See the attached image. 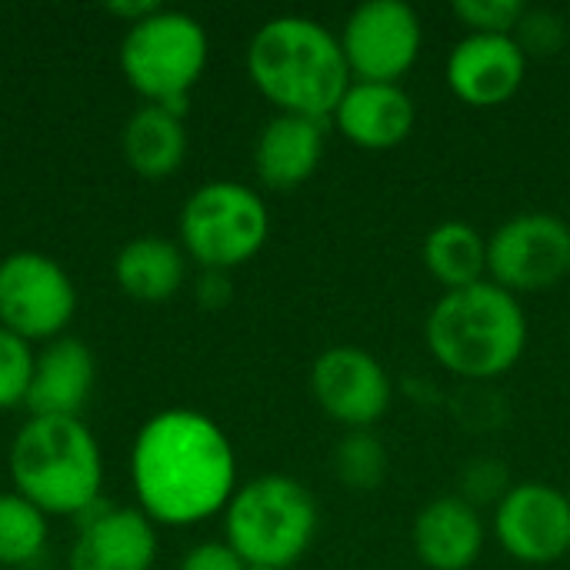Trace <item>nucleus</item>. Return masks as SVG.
<instances>
[{
	"label": "nucleus",
	"instance_id": "obj_1",
	"mask_svg": "<svg viewBox=\"0 0 570 570\" xmlns=\"http://www.w3.org/2000/svg\"><path fill=\"white\" fill-rule=\"evenodd\" d=\"M134 508L157 528H194L230 504L237 484V454L227 431L194 407H164L150 414L127 458Z\"/></svg>",
	"mask_w": 570,
	"mask_h": 570
},
{
	"label": "nucleus",
	"instance_id": "obj_2",
	"mask_svg": "<svg viewBox=\"0 0 570 570\" xmlns=\"http://www.w3.org/2000/svg\"><path fill=\"white\" fill-rule=\"evenodd\" d=\"M247 73L277 114L314 120H327L351 87L341 37L301 13L271 17L254 30L247 43Z\"/></svg>",
	"mask_w": 570,
	"mask_h": 570
},
{
	"label": "nucleus",
	"instance_id": "obj_3",
	"mask_svg": "<svg viewBox=\"0 0 570 570\" xmlns=\"http://www.w3.org/2000/svg\"><path fill=\"white\" fill-rule=\"evenodd\" d=\"M10 491L40 514L80 521L104 498V454L83 417H27L7 451Z\"/></svg>",
	"mask_w": 570,
	"mask_h": 570
},
{
	"label": "nucleus",
	"instance_id": "obj_4",
	"mask_svg": "<svg viewBox=\"0 0 570 570\" xmlns=\"http://www.w3.org/2000/svg\"><path fill=\"white\" fill-rule=\"evenodd\" d=\"M434 361L464 381H494L508 374L528 347V317L521 301L494 281L444 291L424 324Z\"/></svg>",
	"mask_w": 570,
	"mask_h": 570
},
{
	"label": "nucleus",
	"instance_id": "obj_5",
	"mask_svg": "<svg viewBox=\"0 0 570 570\" xmlns=\"http://www.w3.org/2000/svg\"><path fill=\"white\" fill-rule=\"evenodd\" d=\"M317 501L291 474L244 481L224 508V541L247 568L291 570L317 534Z\"/></svg>",
	"mask_w": 570,
	"mask_h": 570
},
{
	"label": "nucleus",
	"instance_id": "obj_6",
	"mask_svg": "<svg viewBox=\"0 0 570 570\" xmlns=\"http://www.w3.org/2000/svg\"><path fill=\"white\" fill-rule=\"evenodd\" d=\"M210 60L204 23L187 10L160 7L120 37L117 63L127 87L154 107L187 117L190 90L200 83Z\"/></svg>",
	"mask_w": 570,
	"mask_h": 570
},
{
	"label": "nucleus",
	"instance_id": "obj_7",
	"mask_svg": "<svg viewBox=\"0 0 570 570\" xmlns=\"http://www.w3.org/2000/svg\"><path fill=\"white\" fill-rule=\"evenodd\" d=\"M271 234L264 197L240 180H207L180 207L177 244L200 271H234L254 261Z\"/></svg>",
	"mask_w": 570,
	"mask_h": 570
},
{
	"label": "nucleus",
	"instance_id": "obj_8",
	"mask_svg": "<svg viewBox=\"0 0 570 570\" xmlns=\"http://www.w3.org/2000/svg\"><path fill=\"white\" fill-rule=\"evenodd\" d=\"M77 307V284L57 257L13 250L0 261V327L30 347L63 337Z\"/></svg>",
	"mask_w": 570,
	"mask_h": 570
},
{
	"label": "nucleus",
	"instance_id": "obj_9",
	"mask_svg": "<svg viewBox=\"0 0 570 570\" xmlns=\"http://www.w3.org/2000/svg\"><path fill=\"white\" fill-rule=\"evenodd\" d=\"M488 274L504 291L534 294L570 274V224L548 210H524L488 237Z\"/></svg>",
	"mask_w": 570,
	"mask_h": 570
},
{
	"label": "nucleus",
	"instance_id": "obj_10",
	"mask_svg": "<svg viewBox=\"0 0 570 570\" xmlns=\"http://www.w3.org/2000/svg\"><path fill=\"white\" fill-rule=\"evenodd\" d=\"M424 27L404 0H367L344 20L341 47L351 77L374 83H397L421 57Z\"/></svg>",
	"mask_w": 570,
	"mask_h": 570
},
{
	"label": "nucleus",
	"instance_id": "obj_11",
	"mask_svg": "<svg viewBox=\"0 0 570 570\" xmlns=\"http://www.w3.org/2000/svg\"><path fill=\"white\" fill-rule=\"evenodd\" d=\"M317 407L347 431H367L391 407V377L384 364L354 344L327 347L311 367Z\"/></svg>",
	"mask_w": 570,
	"mask_h": 570
},
{
	"label": "nucleus",
	"instance_id": "obj_12",
	"mask_svg": "<svg viewBox=\"0 0 570 570\" xmlns=\"http://www.w3.org/2000/svg\"><path fill=\"white\" fill-rule=\"evenodd\" d=\"M494 534L514 561L554 564L570 551V498L541 481L514 484L494 511Z\"/></svg>",
	"mask_w": 570,
	"mask_h": 570
},
{
	"label": "nucleus",
	"instance_id": "obj_13",
	"mask_svg": "<svg viewBox=\"0 0 570 570\" xmlns=\"http://www.w3.org/2000/svg\"><path fill=\"white\" fill-rule=\"evenodd\" d=\"M157 554V524L144 511L100 501L77 521L67 570H150Z\"/></svg>",
	"mask_w": 570,
	"mask_h": 570
},
{
	"label": "nucleus",
	"instance_id": "obj_14",
	"mask_svg": "<svg viewBox=\"0 0 570 570\" xmlns=\"http://www.w3.org/2000/svg\"><path fill=\"white\" fill-rule=\"evenodd\" d=\"M528 73V57L514 37L468 33L448 53V87L468 107H501Z\"/></svg>",
	"mask_w": 570,
	"mask_h": 570
},
{
	"label": "nucleus",
	"instance_id": "obj_15",
	"mask_svg": "<svg viewBox=\"0 0 570 570\" xmlns=\"http://www.w3.org/2000/svg\"><path fill=\"white\" fill-rule=\"evenodd\" d=\"M97 384L94 351L80 337H57L33 351L27 387L30 417H80Z\"/></svg>",
	"mask_w": 570,
	"mask_h": 570
},
{
	"label": "nucleus",
	"instance_id": "obj_16",
	"mask_svg": "<svg viewBox=\"0 0 570 570\" xmlns=\"http://www.w3.org/2000/svg\"><path fill=\"white\" fill-rule=\"evenodd\" d=\"M331 117L351 144L364 150H387L411 137L417 110L401 83L351 80Z\"/></svg>",
	"mask_w": 570,
	"mask_h": 570
},
{
	"label": "nucleus",
	"instance_id": "obj_17",
	"mask_svg": "<svg viewBox=\"0 0 570 570\" xmlns=\"http://www.w3.org/2000/svg\"><path fill=\"white\" fill-rule=\"evenodd\" d=\"M324 120L301 114L271 117L254 144V174L267 190H294L314 177L324 157Z\"/></svg>",
	"mask_w": 570,
	"mask_h": 570
},
{
	"label": "nucleus",
	"instance_id": "obj_18",
	"mask_svg": "<svg viewBox=\"0 0 570 570\" xmlns=\"http://www.w3.org/2000/svg\"><path fill=\"white\" fill-rule=\"evenodd\" d=\"M411 541L424 568L468 570L484 551L481 511L458 494L438 498L417 514Z\"/></svg>",
	"mask_w": 570,
	"mask_h": 570
},
{
	"label": "nucleus",
	"instance_id": "obj_19",
	"mask_svg": "<svg viewBox=\"0 0 570 570\" xmlns=\"http://www.w3.org/2000/svg\"><path fill=\"white\" fill-rule=\"evenodd\" d=\"M187 254L177 240L140 234L114 257V281L120 294L137 304H167L187 284Z\"/></svg>",
	"mask_w": 570,
	"mask_h": 570
},
{
	"label": "nucleus",
	"instance_id": "obj_20",
	"mask_svg": "<svg viewBox=\"0 0 570 570\" xmlns=\"http://www.w3.org/2000/svg\"><path fill=\"white\" fill-rule=\"evenodd\" d=\"M120 154L127 167L144 180H164L177 174L187 160V124L184 117L144 104L120 130Z\"/></svg>",
	"mask_w": 570,
	"mask_h": 570
},
{
	"label": "nucleus",
	"instance_id": "obj_21",
	"mask_svg": "<svg viewBox=\"0 0 570 570\" xmlns=\"http://www.w3.org/2000/svg\"><path fill=\"white\" fill-rule=\"evenodd\" d=\"M424 267L448 291L471 287L488 274V237L464 220H444L424 237Z\"/></svg>",
	"mask_w": 570,
	"mask_h": 570
},
{
	"label": "nucleus",
	"instance_id": "obj_22",
	"mask_svg": "<svg viewBox=\"0 0 570 570\" xmlns=\"http://www.w3.org/2000/svg\"><path fill=\"white\" fill-rule=\"evenodd\" d=\"M50 534V518L40 514L17 491H0V568H27L33 564Z\"/></svg>",
	"mask_w": 570,
	"mask_h": 570
},
{
	"label": "nucleus",
	"instance_id": "obj_23",
	"mask_svg": "<svg viewBox=\"0 0 570 570\" xmlns=\"http://www.w3.org/2000/svg\"><path fill=\"white\" fill-rule=\"evenodd\" d=\"M334 474L351 491H374L387 474V448L371 431H347L334 448Z\"/></svg>",
	"mask_w": 570,
	"mask_h": 570
},
{
	"label": "nucleus",
	"instance_id": "obj_24",
	"mask_svg": "<svg viewBox=\"0 0 570 570\" xmlns=\"http://www.w3.org/2000/svg\"><path fill=\"white\" fill-rule=\"evenodd\" d=\"M30 371H33V347L17 334H10L7 327H0V414L27 404Z\"/></svg>",
	"mask_w": 570,
	"mask_h": 570
},
{
	"label": "nucleus",
	"instance_id": "obj_25",
	"mask_svg": "<svg viewBox=\"0 0 570 570\" xmlns=\"http://www.w3.org/2000/svg\"><path fill=\"white\" fill-rule=\"evenodd\" d=\"M570 27L568 20L558 13V10H548V7H528L518 30H514V40L518 47L524 50V57H554L564 50L568 43Z\"/></svg>",
	"mask_w": 570,
	"mask_h": 570
},
{
	"label": "nucleus",
	"instance_id": "obj_26",
	"mask_svg": "<svg viewBox=\"0 0 570 570\" xmlns=\"http://www.w3.org/2000/svg\"><path fill=\"white\" fill-rule=\"evenodd\" d=\"M528 3L521 0H454V17L471 27V33H504L514 37Z\"/></svg>",
	"mask_w": 570,
	"mask_h": 570
},
{
	"label": "nucleus",
	"instance_id": "obj_27",
	"mask_svg": "<svg viewBox=\"0 0 570 570\" xmlns=\"http://www.w3.org/2000/svg\"><path fill=\"white\" fill-rule=\"evenodd\" d=\"M508 468L501 461H471L464 471H461V494L471 508H481L488 501L501 504V498L514 488L508 484Z\"/></svg>",
	"mask_w": 570,
	"mask_h": 570
},
{
	"label": "nucleus",
	"instance_id": "obj_28",
	"mask_svg": "<svg viewBox=\"0 0 570 570\" xmlns=\"http://www.w3.org/2000/svg\"><path fill=\"white\" fill-rule=\"evenodd\" d=\"M177 570H247V564L227 541H200L184 554Z\"/></svg>",
	"mask_w": 570,
	"mask_h": 570
},
{
	"label": "nucleus",
	"instance_id": "obj_29",
	"mask_svg": "<svg viewBox=\"0 0 570 570\" xmlns=\"http://www.w3.org/2000/svg\"><path fill=\"white\" fill-rule=\"evenodd\" d=\"M230 294H234V284H230L227 271H200V277L194 284V297L200 307L217 311V307L230 304Z\"/></svg>",
	"mask_w": 570,
	"mask_h": 570
},
{
	"label": "nucleus",
	"instance_id": "obj_30",
	"mask_svg": "<svg viewBox=\"0 0 570 570\" xmlns=\"http://www.w3.org/2000/svg\"><path fill=\"white\" fill-rule=\"evenodd\" d=\"M104 10H107L110 17H117L124 27H134V23L147 20L154 10H160V3H157V0H114V3H107Z\"/></svg>",
	"mask_w": 570,
	"mask_h": 570
},
{
	"label": "nucleus",
	"instance_id": "obj_31",
	"mask_svg": "<svg viewBox=\"0 0 570 570\" xmlns=\"http://www.w3.org/2000/svg\"><path fill=\"white\" fill-rule=\"evenodd\" d=\"M247 570H277V568H247Z\"/></svg>",
	"mask_w": 570,
	"mask_h": 570
}]
</instances>
